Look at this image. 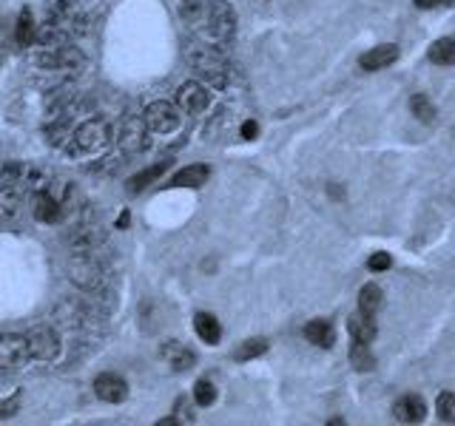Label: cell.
Listing matches in <instances>:
<instances>
[{"mask_svg": "<svg viewBox=\"0 0 455 426\" xmlns=\"http://www.w3.org/2000/svg\"><path fill=\"white\" fill-rule=\"evenodd\" d=\"M191 66L197 68V74H203L205 80H211L214 85H225L228 83V63L225 57L217 51V48H208V46H197L191 54H188Z\"/></svg>", "mask_w": 455, "mask_h": 426, "instance_id": "obj_1", "label": "cell"}, {"mask_svg": "<svg viewBox=\"0 0 455 426\" xmlns=\"http://www.w3.org/2000/svg\"><path fill=\"white\" fill-rule=\"evenodd\" d=\"M68 276H71V281H74L77 287H83V290H97V287L103 284V279H106V270H103V264H100L91 253H80V256L68 264Z\"/></svg>", "mask_w": 455, "mask_h": 426, "instance_id": "obj_2", "label": "cell"}, {"mask_svg": "<svg viewBox=\"0 0 455 426\" xmlns=\"http://www.w3.org/2000/svg\"><path fill=\"white\" fill-rule=\"evenodd\" d=\"M180 123H183V117H180V108L174 103L157 100L145 108V125L154 134H171V131L180 128Z\"/></svg>", "mask_w": 455, "mask_h": 426, "instance_id": "obj_3", "label": "cell"}, {"mask_svg": "<svg viewBox=\"0 0 455 426\" xmlns=\"http://www.w3.org/2000/svg\"><path fill=\"white\" fill-rule=\"evenodd\" d=\"M29 341L26 336H17V333H6L0 336V370L6 373H14L20 367H26L29 361Z\"/></svg>", "mask_w": 455, "mask_h": 426, "instance_id": "obj_4", "label": "cell"}, {"mask_svg": "<svg viewBox=\"0 0 455 426\" xmlns=\"http://www.w3.org/2000/svg\"><path fill=\"white\" fill-rule=\"evenodd\" d=\"M74 142H77L80 151H88V154L103 151V148L111 142V125H108L106 120H88V123H83V125L77 128Z\"/></svg>", "mask_w": 455, "mask_h": 426, "instance_id": "obj_5", "label": "cell"}, {"mask_svg": "<svg viewBox=\"0 0 455 426\" xmlns=\"http://www.w3.org/2000/svg\"><path fill=\"white\" fill-rule=\"evenodd\" d=\"M26 341H29V353L40 361H54L60 355V336L48 324H37L26 336Z\"/></svg>", "mask_w": 455, "mask_h": 426, "instance_id": "obj_6", "label": "cell"}, {"mask_svg": "<svg viewBox=\"0 0 455 426\" xmlns=\"http://www.w3.org/2000/svg\"><path fill=\"white\" fill-rule=\"evenodd\" d=\"M208 28H211V34L220 40V43H228L230 37H233V31H236V14H233V9H230V3L228 0H214L211 6H208Z\"/></svg>", "mask_w": 455, "mask_h": 426, "instance_id": "obj_7", "label": "cell"}, {"mask_svg": "<svg viewBox=\"0 0 455 426\" xmlns=\"http://www.w3.org/2000/svg\"><path fill=\"white\" fill-rule=\"evenodd\" d=\"M208 103H211V94H208V88H205L203 83H197V80L183 83L180 91H177V105H180L185 114H203V111L208 108Z\"/></svg>", "mask_w": 455, "mask_h": 426, "instance_id": "obj_8", "label": "cell"}, {"mask_svg": "<svg viewBox=\"0 0 455 426\" xmlns=\"http://www.w3.org/2000/svg\"><path fill=\"white\" fill-rule=\"evenodd\" d=\"M120 145L128 151H143L148 145V125L140 117H126L120 123V134H117Z\"/></svg>", "mask_w": 455, "mask_h": 426, "instance_id": "obj_9", "label": "cell"}, {"mask_svg": "<svg viewBox=\"0 0 455 426\" xmlns=\"http://www.w3.org/2000/svg\"><path fill=\"white\" fill-rule=\"evenodd\" d=\"M94 393L100 401H108V404H123L128 398V384L126 378H120L117 373H103L94 378Z\"/></svg>", "mask_w": 455, "mask_h": 426, "instance_id": "obj_10", "label": "cell"}, {"mask_svg": "<svg viewBox=\"0 0 455 426\" xmlns=\"http://www.w3.org/2000/svg\"><path fill=\"white\" fill-rule=\"evenodd\" d=\"M393 418L402 421V424H421L427 418V401L421 395H416V393L402 395L393 404Z\"/></svg>", "mask_w": 455, "mask_h": 426, "instance_id": "obj_11", "label": "cell"}, {"mask_svg": "<svg viewBox=\"0 0 455 426\" xmlns=\"http://www.w3.org/2000/svg\"><path fill=\"white\" fill-rule=\"evenodd\" d=\"M34 216L40 222H46V224H54V222H60L66 216V205L60 202V197L51 188H43L37 194V199H34Z\"/></svg>", "mask_w": 455, "mask_h": 426, "instance_id": "obj_12", "label": "cell"}, {"mask_svg": "<svg viewBox=\"0 0 455 426\" xmlns=\"http://www.w3.org/2000/svg\"><path fill=\"white\" fill-rule=\"evenodd\" d=\"M83 63V54L71 46H51L48 51L40 54V66L43 68H77Z\"/></svg>", "mask_w": 455, "mask_h": 426, "instance_id": "obj_13", "label": "cell"}, {"mask_svg": "<svg viewBox=\"0 0 455 426\" xmlns=\"http://www.w3.org/2000/svg\"><path fill=\"white\" fill-rule=\"evenodd\" d=\"M396 60H399V46L396 43H384V46H376V48L364 51L359 66L364 71H382V68H390Z\"/></svg>", "mask_w": 455, "mask_h": 426, "instance_id": "obj_14", "label": "cell"}, {"mask_svg": "<svg viewBox=\"0 0 455 426\" xmlns=\"http://www.w3.org/2000/svg\"><path fill=\"white\" fill-rule=\"evenodd\" d=\"M208 177H211V168L197 162V165H188V168L177 171L171 177V188H203L208 182Z\"/></svg>", "mask_w": 455, "mask_h": 426, "instance_id": "obj_15", "label": "cell"}, {"mask_svg": "<svg viewBox=\"0 0 455 426\" xmlns=\"http://www.w3.org/2000/svg\"><path fill=\"white\" fill-rule=\"evenodd\" d=\"M305 338H307L310 344L322 347V350H330V347L336 344V330H333V324H330V321H324V318H313V321H307V324H305Z\"/></svg>", "mask_w": 455, "mask_h": 426, "instance_id": "obj_16", "label": "cell"}, {"mask_svg": "<svg viewBox=\"0 0 455 426\" xmlns=\"http://www.w3.org/2000/svg\"><path fill=\"white\" fill-rule=\"evenodd\" d=\"M163 358L171 364V370H177V373H183V370H191L194 364H197V355L185 347V344H180V341H168V344H163Z\"/></svg>", "mask_w": 455, "mask_h": 426, "instance_id": "obj_17", "label": "cell"}, {"mask_svg": "<svg viewBox=\"0 0 455 426\" xmlns=\"http://www.w3.org/2000/svg\"><path fill=\"white\" fill-rule=\"evenodd\" d=\"M100 241H103V227L100 224H83V227L74 230L68 244L74 247V253H94V247Z\"/></svg>", "mask_w": 455, "mask_h": 426, "instance_id": "obj_18", "label": "cell"}, {"mask_svg": "<svg viewBox=\"0 0 455 426\" xmlns=\"http://www.w3.org/2000/svg\"><path fill=\"white\" fill-rule=\"evenodd\" d=\"M347 330H350L353 341L370 344V341L376 338V321H373V316H367V313H362V310L347 318Z\"/></svg>", "mask_w": 455, "mask_h": 426, "instance_id": "obj_19", "label": "cell"}, {"mask_svg": "<svg viewBox=\"0 0 455 426\" xmlns=\"http://www.w3.org/2000/svg\"><path fill=\"white\" fill-rule=\"evenodd\" d=\"M194 330L205 344H220V338H223V327L211 313H197L194 316Z\"/></svg>", "mask_w": 455, "mask_h": 426, "instance_id": "obj_20", "label": "cell"}, {"mask_svg": "<svg viewBox=\"0 0 455 426\" xmlns=\"http://www.w3.org/2000/svg\"><path fill=\"white\" fill-rule=\"evenodd\" d=\"M14 40L20 48H29L34 40H37V31H34V17L29 9H20L17 14V26H14Z\"/></svg>", "mask_w": 455, "mask_h": 426, "instance_id": "obj_21", "label": "cell"}, {"mask_svg": "<svg viewBox=\"0 0 455 426\" xmlns=\"http://www.w3.org/2000/svg\"><path fill=\"white\" fill-rule=\"evenodd\" d=\"M427 57H430V63H436V66H455V37L436 40V43L430 46Z\"/></svg>", "mask_w": 455, "mask_h": 426, "instance_id": "obj_22", "label": "cell"}, {"mask_svg": "<svg viewBox=\"0 0 455 426\" xmlns=\"http://www.w3.org/2000/svg\"><path fill=\"white\" fill-rule=\"evenodd\" d=\"M165 168H168V162H157V165H151V168H145V171H140V174H134L131 180H128V191L131 194H140L143 188H148L151 182H157L163 174H165Z\"/></svg>", "mask_w": 455, "mask_h": 426, "instance_id": "obj_23", "label": "cell"}, {"mask_svg": "<svg viewBox=\"0 0 455 426\" xmlns=\"http://www.w3.org/2000/svg\"><path fill=\"white\" fill-rule=\"evenodd\" d=\"M382 301H384V293L379 284H364L362 293H359V310L367 313V316H376L382 310Z\"/></svg>", "mask_w": 455, "mask_h": 426, "instance_id": "obj_24", "label": "cell"}, {"mask_svg": "<svg viewBox=\"0 0 455 426\" xmlns=\"http://www.w3.org/2000/svg\"><path fill=\"white\" fill-rule=\"evenodd\" d=\"M347 358H350V364H353L356 373H370L376 367V358H373V353H370V347L364 341H353Z\"/></svg>", "mask_w": 455, "mask_h": 426, "instance_id": "obj_25", "label": "cell"}, {"mask_svg": "<svg viewBox=\"0 0 455 426\" xmlns=\"http://www.w3.org/2000/svg\"><path fill=\"white\" fill-rule=\"evenodd\" d=\"M265 353H267V341L265 338H247V341L239 344V350L233 353V358L236 361H253V358H259Z\"/></svg>", "mask_w": 455, "mask_h": 426, "instance_id": "obj_26", "label": "cell"}, {"mask_svg": "<svg viewBox=\"0 0 455 426\" xmlns=\"http://www.w3.org/2000/svg\"><path fill=\"white\" fill-rule=\"evenodd\" d=\"M410 111H413V117L421 120V123H433V120H436V105H433L424 94H413V97H410Z\"/></svg>", "mask_w": 455, "mask_h": 426, "instance_id": "obj_27", "label": "cell"}, {"mask_svg": "<svg viewBox=\"0 0 455 426\" xmlns=\"http://www.w3.org/2000/svg\"><path fill=\"white\" fill-rule=\"evenodd\" d=\"M194 401H197V407H214V401H217V387H214L208 378L197 381V384H194Z\"/></svg>", "mask_w": 455, "mask_h": 426, "instance_id": "obj_28", "label": "cell"}, {"mask_svg": "<svg viewBox=\"0 0 455 426\" xmlns=\"http://www.w3.org/2000/svg\"><path fill=\"white\" fill-rule=\"evenodd\" d=\"M436 412L444 424H455V393H441L436 401Z\"/></svg>", "mask_w": 455, "mask_h": 426, "instance_id": "obj_29", "label": "cell"}, {"mask_svg": "<svg viewBox=\"0 0 455 426\" xmlns=\"http://www.w3.org/2000/svg\"><path fill=\"white\" fill-rule=\"evenodd\" d=\"M183 17H185L188 23H200V20H205V17H208V6H205V0H183Z\"/></svg>", "mask_w": 455, "mask_h": 426, "instance_id": "obj_30", "label": "cell"}, {"mask_svg": "<svg viewBox=\"0 0 455 426\" xmlns=\"http://www.w3.org/2000/svg\"><path fill=\"white\" fill-rule=\"evenodd\" d=\"M17 213V194L11 188H0V224Z\"/></svg>", "mask_w": 455, "mask_h": 426, "instance_id": "obj_31", "label": "cell"}, {"mask_svg": "<svg viewBox=\"0 0 455 426\" xmlns=\"http://www.w3.org/2000/svg\"><path fill=\"white\" fill-rule=\"evenodd\" d=\"M390 264H393V259H390L387 253H373V256H370V261H367V267H370L373 273H382V270H390Z\"/></svg>", "mask_w": 455, "mask_h": 426, "instance_id": "obj_32", "label": "cell"}, {"mask_svg": "<svg viewBox=\"0 0 455 426\" xmlns=\"http://www.w3.org/2000/svg\"><path fill=\"white\" fill-rule=\"evenodd\" d=\"M17 410H20V395L14 393L9 401H0V421H3V418H14Z\"/></svg>", "mask_w": 455, "mask_h": 426, "instance_id": "obj_33", "label": "cell"}, {"mask_svg": "<svg viewBox=\"0 0 455 426\" xmlns=\"http://www.w3.org/2000/svg\"><path fill=\"white\" fill-rule=\"evenodd\" d=\"M256 134H259V125L253 120H245L242 123V140H256Z\"/></svg>", "mask_w": 455, "mask_h": 426, "instance_id": "obj_34", "label": "cell"}, {"mask_svg": "<svg viewBox=\"0 0 455 426\" xmlns=\"http://www.w3.org/2000/svg\"><path fill=\"white\" fill-rule=\"evenodd\" d=\"M447 0H416L419 9H436V6H444Z\"/></svg>", "mask_w": 455, "mask_h": 426, "instance_id": "obj_35", "label": "cell"}, {"mask_svg": "<svg viewBox=\"0 0 455 426\" xmlns=\"http://www.w3.org/2000/svg\"><path fill=\"white\" fill-rule=\"evenodd\" d=\"M327 194H330V199H339V202L344 199V191H342V185H330V191H327Z\"/></svg>", "mask_w": 455, "mask_h": 426, "instance_id": "obj_36", "label": "cell"}, {"mask_svg": "<svg viewBox=\"0 0 455 426\" xmlns=\"http://www.w3.org/2000/svg\"><path fill=\"white\" fill-rule=\"evenodd\" d=\"M0 60H3V54H0Z\"/></svg>", "mask_w": 455, "mask_h": 426, "instance_id": "obj_37", "label": "cell"}]
</instances>
